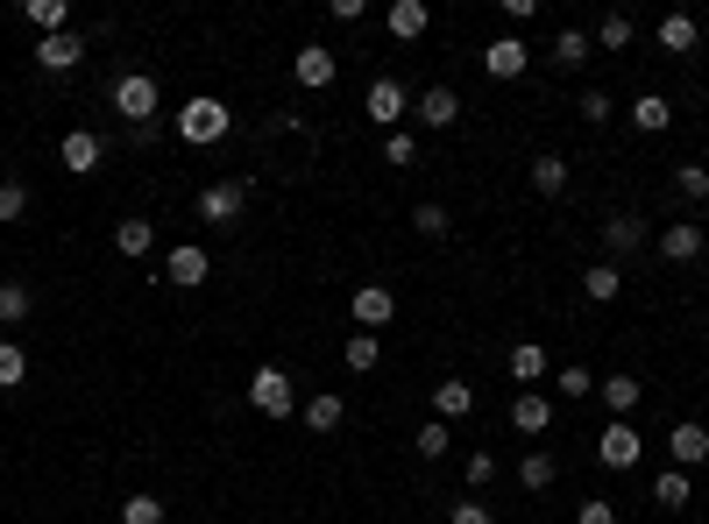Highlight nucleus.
<instances>
[{"instance_id": "nucleus-1", "label": "nucleus", "mask_w": 709, "mask_h": 524, "mask_svg": "<svg viewBox=\"0 0 709 524\" xmlns=\"http://www.w3.org/2000/svg\"><path fill=\"white\" fill-rule=\"evenodd\" d=\"M227 128H235V113H227L214 92H199V100H185V113H178V135L191 149H214V142H227Z\"/></svg>"}, {"instance_id": "nucleus-2", "label": "nucleus", "mask_w": 709, "mask_h": 524, "mask_svg": "<svg viewBox=\"0 0 709 524\" xmlns=\"http://www.w3.org/2000/svg\"><path fill=\"white\" fill-rule=\"evenodd\" d=\"M157 79H149V71H121V79H114V113H121L128 128H149L157 121Z\"/></svg>"}, {"instance_id": "nucleus-3", "label": "nucleus", "mask_w": 709, "mask_h": 524, "mask_svg": "<svg viewBox=\"0 0 709 524\" xmlns=\"http://www.w3.org/2000/svg\"><path fill=\"white\" fill-rule=\"evenodd\" d=\"M248 404H256L263 418H292L298 412V390H292L284 368H256V376H248Z\"/></svg>"}, {"instance_id": "nucleus-4", "label": "nucleus", "mask_w": 709, "mask_h": 524, "mask_svg": "<svg viewBox=\"0 0 709 524\" xmlns=\"http://www.w3.org/2000/svg\"><path fill=\"white\" fill-rule=\"evenodd\" d=\"M242 206H248V178H214V185L199 191V220H206V227L242 220Z\"/></svg>"}, {"instance_id": "nucleus-5", "label": "nucleus", "mask_w": 709, "mask_h": 524, "mask_svg": "<svg viewBox=\"0 0 709 524\" xmlns=\"http://www.w3.org/2000/svg\"><path fill=\"white\" fill-rule=\"evenodd\" d=\"M597 461H603L610 475H631V468H639V425L610 418V425H603V439H597Z\"/></svg>"}, {"instance_id": "nucleus-6", "label": "nucleus", "mask_w": 709, "mask_h": 524, "mask_svg": "<svg viewBox=\"0 0 709 524\" xmlns=\"http://www.w3.org/2000/svg\"><path fill=\"white\" fill-rule=\"evenodd\" d=\"M362 113H370L376 128H391V135H397V121H405V113H412V92L397 86V79H376L370 92H362Z\"/></svg>"}, {"instance_id": "nucleus-7", "label": "nucleus", "mask_w": 709, "mask_h": 524, "mask_svg": "<svg viewBox=\"0 0 709 524\" xmlns=\"http://www.w3.org/2000/svg\"><path fill=\"white\" fill-rule=\"evenodd\" d=\"M164 277L178 284V290H199L206 277H214V256H206L199 241H178V248H170V256H164Z\"/></svg>"}, {"instance_id": "nucleus-8", "label": "nucleus", "mask_w": 709, "mask_h": 524, "mask_svg": "<svg viewBox=\"0 0 709 524\" xmlns=\"http://www.w3.org/2000/svg\"><path fill=\"white\" fill-rule=\"evenodd\" d=\"M57 157H65L71 178H92V170H100V157H107V142H100L92 128H71L65 142H57Z\"/></svg>"}, {"instance_id": "nucleus-9", "label": "nucleus", "mask_w": 709, "mask_h": 524, "mask_svg": "<svg viewBox=\"0 0 709 524\" xmlns=\"http://www.w3.org/2000/svg\"><path fill=\"white\" fill-rule=\"evenodd\" d=\"M391 319H397L391 284H355V326L362 334H376V326H391Z\"/></svg>"}, {"instance_id": "nucleus-10", "label": "nucleus", "mask_w": 709, "mask_h": 524, "mask_svg": "<svg viewBox=\"0 0 709 524\" xmlns=\"http://www.w3.org/2000/svg\"><path fill=\"white\" fill-rule=\"evenodd\" d=\"M667 461H674L681 475H688V468H702V461H709V433H702L696 418H681L674 433H667Z\"/></svg>"}, {"instance_id": "nucleus-11", "label": "nucleus", "mask_w": 709, "mask_h": 524, "mask_svg": "<svg viewBox=\"0 0 709 524\" xmlns=\"http://www.w3.org/2000/svg\"><path fill=\"white\" fill-rule=\"evenodd\" d=\"M334 79H341V57H334L327 43H305V50H298V86H305V92H327Z\"/></svg>"}, {"instance_id": "nucleus-12", "label": "nucleus", "mask_w": 709, "mask_h": 524, "mask_svg": "<svg viewBox=\"0 0 709 524\" xmlns=\"http://www.w3.org/2000/svg\"><path fill=\"white\" fill-rule=\"evenodd\" d=\"M412 113H418V128H454V121H462V100H454L447 86H426L412 100Z\"/></svg>"}, {"instance_id": "nucleus-13", "label": "nucleus", "mask_w": 709, "mask_h": 524, "mask_svg": "<svg viewBox=\"0 0 709 524\" xmlns=\"http://www.w3.org/2000/svg\"><path fill=\"white\" fill-rule=\"evenodd\" d=\"M504 368H511V383H519V390H532L540 376H553V362H546V347H540V340H519V347L504 355Z\"/></svg>"}, {"instance_id": "nucleus-14", "label": "nucleus", "mask_w": 709, "mask_h": 524, "mask_svg": "<svg viewBox=\"0 0 709 524\" xmlns=\"http://www.w3.org/2000/svg\"><path fill=\"white\" fill-rule=\"evenodd\" d=\"M383 22H391L397 43H418V36L433 29V8H426V0H391V14H383Z\"/></svg>"}, {"instance_id": "nucleus-15", "label": "nucleus", "mask_w": 709, "mask_h": 524, "mask_svg": "<svg viewBox=\"0 0 709 524\" xmlns=\"http://www.w3.org/2000/svg\"><path fill=\"white\" fill-rule=\"evenodd\" d=\"M511 425H519L525 439H540L546 425H553V397H540V390H519V397H511Z\"/></svg>"}, {"instance_id": "nucleus-16", "label": "nucleus", "mask_w": 709, "mask_h": 524, "mask_svg": "<svg viewBox=\"0 0 709 524\" xmlns=\"http://www.w3.org/2000/svg\"><path fill=\"white\" fill-rule=\"evenodd\" d=\"M525 43H519V36H496V43L483 50V71H490V79H525Z\"/></svg>"}, {"instance_id": "nucleus-17", "label": "nucleus", "mask_w": 709, "mask_h": 524, "mask_svg": "<svg viewBox=\"0 0 709 524\" xmlns=\"http://www.w3.org/2000/svg\"><path fill=\"white\" fill-rule=\"evenodd\" d=\"M702 241H709V235H702V220L660 227V256H667V263H696V256H702Z\"/></svg>"}, {"instance_id": "nucleus-18", "label": "nucleus", "mask_w": 709, "mask_h": 524, "mask_svg": "<svg viewBox=\"0 0 709 524\" xmlns=\"http://www.w3.org/2000/svg\"><path fill=\"white\" fill-rule=\"evenodd\" d=\"M36 65H43V71H79L86 43H79V36H43V43H36Z\"/></svg>"}, {"instance_id": "nucleus-19", "label": "nucleus", "mask_w": 709, "mask_h": 524, "mask_svg": "<svg viewBox=\"0 0 709 524\" xmlns=\"http://www.w3.org/2000/svg\"><path fill=\"white\" fill-rule=\"evenodd\" d=\"M639 241H646V227L631 220V212H610V220H603V248H610V263L639 256Z\"/></svg>"}, {"instance_id": "nucleus-20", "label": "nucleus", "mask_w": 709, "mask_h": 524, "mask_svg": "<svg viewBox=\"0 0 709 524\" xmlns=\"http://www.w3.org/2000/svg\"><path fill=\"white\" fill-rule=\"evenodd\" d=\"M597 397L610 404V418H624V425H631V412H639V397H646V390H639V376H603V383H597Z\"/></svg>"}, {"instance_id": "nucleus-21", "label": "nucleus", "mask_w": 709, "mask_h": 524, "mask_svg": "<svg viewBox=\"0 0 709 524\" xmlns=\"http://www.w3.org/2000/svg\"><path fill=\"white\" fill-rule=\"evenodd\" d=\"M433 412H440V425H447V418H469V412H475V390H469L462 376H447V383L433 390Z\"/></svg>"}, {"instance_id": "nucleus-22", "label": "nucleus", "mask_w": 709, "mask_h": 524, "mask_svg": "<svg viewBox=\"0 0 709 524\" xmlns=\"http://www.w3.org/2000/svg\"><path fill=\"white\" fill-rule=\"evenodd\" d=\"M553 482H561V468H553V454H525V461H519V490H525V496H546Z\"/></svg>"}, {"instance_id": "nucleus-23", "label": "nucleus", "mask_w": 709, "mask_h": 524, "mask_svg": "<svg viewBox=\"0 0 709 524\" xmlns=\"http://www.w3.org/2000/svg\"><path fill=\"white\" fill-rule=\"evenodd\" d=\"M589 50H597V36H582V29H561V36H553V65H561V71H582Z\"/></svg>"}, {"instance_id": "nucleus-24", "label": "nucleus", "mask_w": 709, "mask_h": 524, "mask_svg": "<svg viewBox=\"0 0 709 524\" xmlns=\"http://www.w3.org/2000/svg\"><path fill=\"white\" fill-rule=\"evenodd\" d=\"M114 248H121L128 263H142L149 248H157V227H149V220H121V227H114Z\"/></svg>"}, {"instance_id": "nucleus-25", "label": "nucleus", "mask_w": 709, "mask_h": 524, "mask_svg": "<svg viewBox=\"0 0 709 524\" xmlns=\"http://www.w3.org/2000/svg\"><path fill=\"white\" fill-rule=\"evenodd\" d=\"M582 290H589L597 305H610V298L624 290V269H618V263H589V269H582Z\"/></svg>"}, {"instance_id": "nucleus-26", "label": "nucleus", "mask_w": 709, "mask_h": 524, "mask_svg": "<svg viewBox=\"0 0 709 524\" xmlns=\"http://www.w3.org/2000/svg\"><path fill=\"white\" fill-rule=\"evenodd\" d=\"M525 170H532V191H540V199H561L568 191V164L561 157H532Z\"/></svg>"}, {"instance_id": "nucleus-27", "label": "nucleus", "mask_w": 709, "mask_h": 524, "mask_svg": "<svg viewBox=\"0 0 709 524\" xmlns=\"http://www.w3.org/2000/svg\"><path fill=\"white\" fill-rule=\"evenodd\" d=\"M341 418H348V397H327V390L305 397V425H313V433H334Z\"/></svg>"}, {"instance_id": "nucleus-28", "label": "nucleus", "mask_w": 709, "mask_h": 524, "mask_svg": "<svg viewBox=\"0 0 709 524\" xmlns=\"http://www.w3.org/2000/svg\"><path fill=\"white\" fill-rule=\"evenodd\" d=\"M631 121H639L646 135H660V128H674V107H667L660 92H639V100H631Z\"/></svg>"}, {"instance_id": "nucleus-29", "label": "nucleus", "mask_w": 709, "mask_h": 524, "mask_svg": "<svg viewBox=\"0 0 709 524\" xmlns=\"http://www.w3.org/2000/svg\"><path fill=\"white\" fill-rule=\"evenodd\" d=\"M29 22L43 36H71V8H65V0H29Z\"/></svg>"}, {"instance_id": "nucleus-30", "label": "nucleus", "mask_w": 709, "mask_h": 524, "mask_svg": "<svg viewBox=\"0 0 709 524\" xmlns=\"http://www.w3.org/2000/svg\"><path fill=\"white\" fill-rule=\"evenodd\" d=\"M660 50H674V57L696 50V14H667V22H660Z\"/></svg>"}, {"instance_id": "nucleus-31", "label": "nucleus", "mask_w": 709, "mask_h": 524, "mask_svg": "<svg viewBox=\"0 0 709 524\" xmlns=\"http://www.w3.org/2000/svg\"><path fill=\"white\" fill-rule=\"evenodd\" d=\"M597 43H603V50H631V43H639V29H631V14H618V8H610L603 22H597Z\"/></svg>"}, {"instance_id": "nucleus-32", "label": "nucleus", "mask_w": 709, "mask_h": 524, "mask_svg": "<svg viewBox=\"0 0 709 524\" xmlns=\"http://www.w3.org/2000/svg\"><path fill=\"white\" fill-rule=\"evenodd\" d=\"M553 390H561V397H597V376H589L582 362H561V368H553Z\"/></svg>"}, {"instance_id": "nucleus-33", "label": "nucleus", "mask_w": 709, "mask_h": 524, "mask_svg": "<svg viewBox=\"0 0 709 524\" xmlns=\"http://www.w3.org/2000/svg\"><path fill=\"white\" fill-rule=\"evenodd\" d=\"M341 362H348V368H355V376H370V368L383 362V340H376V334H355L348 347H341Z\"/></svg>"}, {"instance_id": "nucleus-34", "label": "nucleus", "mask_w": 709, "mask_h": 524, "mask_svg": "<svg viewBox=\"0 0 709 524\" xmlns=\"http://www.w3.org/2000/svg\"><path fill=\"white\" fill-rule=\"evenodd\" d=\"M29 383V355L14 340H0V390H22Z\"/></svg>"}, {"instance_id": "nucleus-35", "label": "nucleus", "mask_w": 709, "mask_h": 524, "mask_svg": "<svg viewBox=\"0 0 709 524\" xmlns=\"http://www.w3.org/2000/svg\"><path fill=\"white\" fill-rule=\"evenodd\" d=\"M653 503H660V511H688V475L667 468V475L653 482Z\"/></svg>"}, {"instance_id": "nucleus-36", "label": "nucleus", "mask_w": 709, "mask_h": 524, "mask_svg": "<svg viewBox=\"0 0 709 524\" xmlns=\"http://www.w3.org/2000/svg\"><path fill=\"white\" fill-rule=\"evenodd\" d=\"M29 305H36V298H29V284H0V326H22V319H29Z\"/></svg>"}, {"instance_id": "nucleus-37", "label": "nucleus", "mask_w": 709, "mask_h": 524, "mask_svg": "<svg viewBox=\"0 0 709 524\" xmlns=\"http://www.w3.org/2000/svg\"><path fill=\"white\" fill-rule=\"evenodd\" d=\"M412 227H418V235H426V241H447V206H412Z\"/></svg>"}, {"instance_id": "nucleus-38", "label": "nucleus", "mask_w": 709, "mask_h": 524, "mask_svg": "<svg viewBox=\"0 0 709 524\" xmlns=\"http://www.w3.org/2000/svg\"><path fill=\"white\" fill-rule=\"evenodd\" d=\"M674 191L702 206V199H709V170H702V164H681V170H674Z\"/></svg>"}, {"instance_id": "nucleus-39", "label": "nucleus", "mask_w": 709, "mask_h": 524, "mask_svg": "<svg viewBox=\"0 0 709 524\" xmlns=\"http://www.w3.org/2000/svg\"><path fill=\"white\" fill-rule=\"evenodd\" d=\"M121 524H164V503H157V496H142V490H136V496H128V503H121Z\"/></svg>"}, {"instance_id": "nucleus-40", "label": "nucleus", "mask_w": 709, "mask_h": 524, "mask_svg": "<svg viewBox=\"0 0 709 524\" xmlns=\"http://www.w3.org/2000/svg\"><path fill=\"white\" fill-rule=\"evenodd\" d=\"M412 446H418V461H440V454H447V425H418V433H412Z\"/></svg>"}, {"instance_id": "nucleus-41", "label": "nucleus", "mask_w": 709, "mask_h": 524, "mask_svg": "<svg viewBox=\"0 0 709 524\" xmlns=\"http://www.w3.org/2000/svg\"><path fill=\"white\" fill-rule=\"evenodd\" d=\"M383 157H391L397 170H412V164H418V142H412L405 128H397V135H383Z\"/></svg>"}, {"instance_id": "nucleus-42", "label": "nucleus", "mask_w": 709, "mask_h": 524, "mask_svg": "<svg viewBox=\"0 0 709 524\" xmlns=\"http://www.w3.org/2000/svg\"><path fill=\"white\" fill-rule=\"evenodd\" d=\"M22 212H29V185L8 178V185H0V220H22Z\"/></svg>"}, {"instance_id": "nucleus-43", "label": "nucleus", "mask_w": 709, "mask_h": 524, "mask_svg": "<svg viewBox=\"0 0 709 524\" xmlns=\"http://www.w3.org/2000/svg\"><path fill=\"white\" fill-rule=\"evenodd\" d=\"M447 524H496V517H490V503L462 496V503H454V511H447Z\"/></svg>"}, {"instance_id": "nucleus-44", "label": "nucleus", "mask_w": 709, "mask_h": 524, "mask_svg": "<svg viewBox=\"0 0 709 524\" xmlns=\"http://www.w3.org/2000/svg\"><path fill=\"white\" fill-rule=\"evenodd\" d=\"M582 121H610V92H597V86L582 92Z\"/></svg>"}, {"instance_id": "nucleus-45", "label": "nucleus", "mask_w": 709, "mask_h": 524, "mask_svg": "<svg viewBox=\"0 0 709 524\" xmlns=\"http://www.w3.org/2000/svg\"><path fill=\"white\" fill-rule=\"evenodd\" d=\"M483 482H496V461L490 454H469V490H483Z\"/></svg>"}, {"instance_id": "nucleus-46", "label": "nucleus", "mask_w": 709, "mask_h": 524, "mask_svg": "<svg viewBox=\"0 0 709 524\" xmlns=\"http://www.w3.org/2000/svg\"><path fill=\"white\" fill-rule=\"evenodd\" d=\"M582 524H618V503H603V496L582 503Z\"/></svg>"}, {"instance_id": "nucleus-47", "label": "nucleus", "mask_w": 709, "mask_h": 524, "mask_svg": "<svg viewBox=\"0 0 709 524\" xmlns=\"http://www.w3.org/2000/svg\"><path fill=\"white\" fill-rule=\"evenodd\" d=\"M327 14H334V22H362V14H370V0H334Z\"/></svg>"}]
</instances>
